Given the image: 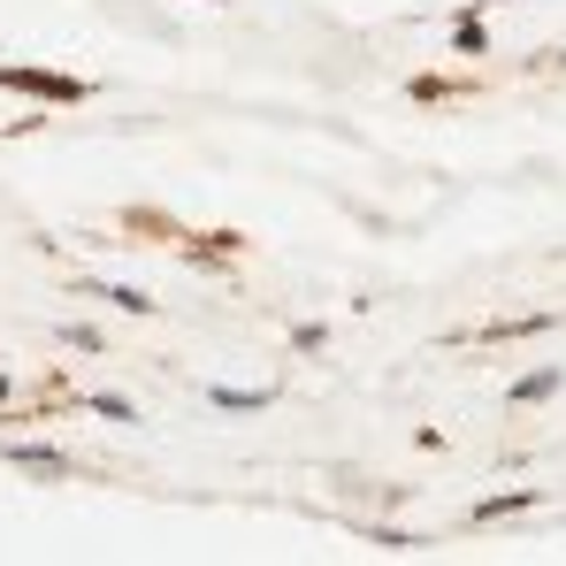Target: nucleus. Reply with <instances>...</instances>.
I'll return each mask as SVG.
<instances>
[{
	"mask_svg": "<svg viewBox=\"0 0 566 566\" xmlns=\"http://www.w3.org/2000/svg\"><path fill=\"white\" fill-rule=\"evenodd\" d=\"M77 406H93V413H107V421H138V406H130V398H115V390H85Z\"/></svg>",
	"mask_w": 566,
	"mask_h": 566,
	"instance_id": "12",
	"label": "nucleus"
},
{
	"mask_svg": "<svg viewBox=\"0 0 566 566\" xmlns=\"http://www.w3.org/2000/svg\"><path fill=\"white\" fill-rule=\"evenodd\" d=\"M353 536H360V544H376V552H390V559H429V552H437V536L398 528V521H353Z\"/></svg>",
	"mask_w": 566,
	"mask_h": 566,
	"instance_id": "3",
	"label": "nucleus"
},
{
	"mask_svg": "<svg viewBox=\"0 0 566 566\" xmlns=\"http://www.w3.org/2000/svg\"><path fill=\"white\" fill-rule=\"evenodd\" d=\"M559 360H544V368H528V376L505 382V406H544V398H559Z\"/></svg>",
	"mask_w": 566,
	"mask_h": 566,
	"instance_id": "7",
	"label": "nucleus"
},
{
	"mask_svg": "<svg viewBox=\"0 0 566 566\" xmlns=\"http://www.w3.org/2000/svg\"><path fill=\"white\" fill-rule=\"evenodd\" d=\"M474 77H437V70H421V77H406V99H421V107H444V99H468Z\"/></svg>",
	"mask_w": 566,
	"mask_h": 566,
	"instance_id": "8",
	"label": "nucleus"
},
{
	"mask_svg": "<svg viewBox=\"0 0 566 566\" xmlns=\"http://www.w3.org/2000/svg\"><path fill=\"white\" fill-rule=\"evenodd\" d=\"M238 253H245L238 230H185V261H191V269H214V276H222Z\"/></svg>",
	"mask_w": 566,
	"mask_h": 566,
	"instance_id": "4",
	"label": "nucleus"
},
{
	"mask_svg": "<svg viewBox=\"0 0 566 566\" xmlns=\"http://www.w3.org/2000/svg\"><path fill=\"white\" fill-rule=\"evenodd\" d=\"M93 298H107L115 314H161V298H146V291H130V283H99Z\"/></svg>",
	"mask_w": 566,
	"mask_h": 566,
	"instance_id": "11",
	"label": "nucleus"
},
{
	"mask_svg": "<svg viewBox=\"0 0 566 566\" xmlns=\"http://www.w3.org/2000/svg\"><path fill=\"white\" fill-rule=\"evenodd\" d=\"M544 497H552L544 482H521V490H490V497H474L468 528H497V521H521V513H536Z\"/></svg>",
	"mask_w": 566,
	"mask_h": 566,
	"instance_id": "2",
	"label": "nucleus"
},
{
	"mask_svg": "<svg viewBox=\"0 0 566 566\" xmlns=\"http://www.w3.org/2000/svg\"><path fill=\"white\" fill-rule=\"evenodd\" d=\"M552 322H559L552 306H544V314H505V322H490V329H482V345H521V337H544Z\"/></svg>",
	"mask_w": 566,
	"mask_h": 566,
	"instance_id": "9",
	"label": "nucleus"
},
{
	"mask_svg": "<svg viewBox=\"0 0 566 566\" xmlns=\"http://www.w3.org/2000/svg\"><path fill=\"white\" fill-rule=\"evenodd\" d=\"M62 345H77V353H107V337H99L93 322H62Z\"/></svg>",
	"mask_w": 566,
	"mask_h": 566,
	"instance_id": "14",
	"label": "nucleus"
},
{
	"mask_svg": "<svg viewBox=\"0 0 566 566\" xmlns=\"http://www.w3.org/2000/svg\"><path fill=\"white\" fill-rule=\"evenodd\" d=\"M207 406H214V413H269L276 390H269V382H253V390H238V382H207Z\"/></svg>",
	"mask_w": 566,
	"mask_h": 566,
	"instance_id": "6",
	"label": "nucleus"
},
{
	"mask_svg": "<svg viewBox=\"0 0 566 566\" xmlns=\"http://www.w3.org/2000/svg\"><path fill=\"white\" fill-rule=\"evenodd\" d=\"M329 345V322H291V353H322Z\"/></svg>",
	"mask_w": 566,
	"mask_h": 566,
	"instance_id": "13",
	"label": "nucleus"
},
{
	"mask_svg": "<svg viewBox=\"0 0 566 566\" xmlns=\"http://www.w3.org/2000/svg\"><path fill=\"white\" fill-rule=\"evenodd\" d=\"M0 93H23L31 107H85L99 85L70 70H39V62H0Z\"/></svg>",
	"mask_w": 566,
	"mask_h": 566,
	"instance_id": "1",
	"label": "nucleus"
},
{
	"mask_svg": "<svg viewBox=\"0 0 566 566\" xmlns=\"http://www.w3.org/2000/svg\"><path fill=\"white\" fill-rule=\"evenodd\" d=\"M8 468L46 474V482H70V474H77V460H70V452H54V444H8Z\"/></svg>",
	"mask_w": 566,
	"mask_h": 566,
	"instance_id": "5",
	"label": "nucleus"
},
{
	"mask_svg": "<svg viewBox=\"0 0 566 566\" xmlns=\"http://www.w3.org/2000/svg\"><path fill=\"white\" fill-rule=\"evenodd\" d=\"M452 54H468V62L490 54V23H482V8H460V15H452Z\"/></svg>",
	"mask_w": 566,
	"mask_h": 566,
	"instance_id": "10",
	"label": "nucleus"
},
{
	"mask_svg": "<svg viewBox=\"0 0 566 566\" xmlns=\"http://www.w3.org/2000/svg\"><path fill=\"white\" fill-rule=\"evenodd\" d=\"M544 62H552V70H566V46H552V54H544Z\"/></svg>",
	"mask_w": 566,
	"mask_h": 566,
	"instance_id": "15",
	"label": "nucleus"
}]
</instances>
